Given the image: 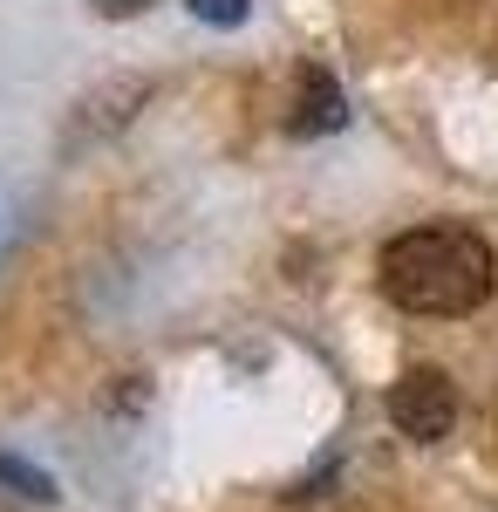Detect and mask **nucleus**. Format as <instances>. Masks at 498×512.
Masks as SVG:
<instances>
[{"label":"nucleus","mask_w":498,"mask_h":512,"mask_svg":"<svg viewBox=\"0 0 498 512\" xmlns=\"http://www.w3.org/2000/svg\"><path fill=\"white\" fill-rule=\"evenodd\" d=\"M294 130L314 137V130H342L348 123V103H342V82L328 76V69H301V89H294Z\"/></svg>","instance_id":"nucleus-3"},{"label":"nucleus","mask_w":498,"mask_h":512,"mask_svg":"<svg viewBox=\"0 0 498 512\" xmlns=\"http://www.w3.org/2000/svg\"><path fill=\"white\" fill-rule=\"evenodd\" d=\"M96 7H103V14H137L144 0H96Z\"/></svg>","instance_id":"nucleus-6"},{"label":"nucleus","mask_w":498,"mask_h":512,"mask_svg":"<svg viewBox=\"0 0 498 512\" xmlns=\"http://www.w3.org/2000/svg\"><path fill=\"white\" fill-rule=\"evenodd\" d=\"M498 287V260L471 226H417L383 246V294L410 315L451 321L485 308Z\"/></svg>","instance_id":"nucleus-1"},{"label":"nucleus","mask_w":498,"mask_h":512,"mask_svg":"<svg viewBox=\"0 0 498 512\" xmlns=\"http://www.w3.org/2000/svg\"><path fill=\"white\" fill-rule=\"evenodd\" d=\"M389 424L403 437H417V444L451 437V424H458V390H451V376H444V369H410V376L389 390Z\"/></svg>","instance_id":"nucleus-2"},{"label":"nucleus","mask_w":498,"mask_h":512,"mask_svg":"<svg viewBox=\"0 0 498 512\" xmlns=\"http://www.w3.org/2000/svg\"><path fill=\"white\" fill-rule=\"evenodd\" d=\"M198 21H219V28H239L246 21V0H192Z\"/></svg>","instance_id":"nucleus-5"},{"label":"nucleus","mask_w":498,"mask_h":512,"mask_svg":"<svg viewBox=\"0 0 498 512\" xmlns=\"http://www.w3.org/2000/svg\"><path fill=\"white\" fill-rule=\"evenodd\" d=\"M0 485L21 492V499H55V478L35 472V465H21V458H7V451H0Z\"/></svg>","instance_id":"nucleus-4"}]
</instances>
